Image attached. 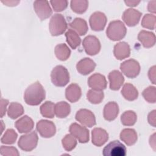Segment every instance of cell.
<instances>
[{"label": "cell", "instance_id": "obj_1", "mask_svg": "<svg viewBox=\"0 0 156 156\" xmlns=\"http://www.w3.org/2000/svg\"><path fill=\"white\" fill-rule=\"evenodd\" d=\"M45 90L38 81L30 85L24 93L25 102L27 105L32 106L39 105L45 99Z\"/></svg>", "mask_w": 156, "mask_h": 156}, {"label": "cell", "instance_id": "obj_2", "mask_svg": "<svg viewBox=\"0 0 156 156\" xmlns=\"http://www.w3.org/2000/svg\"><path fill=\"white\" fill-rule=\"evenodd\" d=\"M127 29L124 23L119 21H111L106 30L107 37L112 41H118L122 39L126 35Z\"/></svg>", "mask_w": 156, "mask_h": 156}, {"label": "cell", "instance_id": "obj_3", "mask_svg": "<svg viewBox=\"0 0 156 156\" xmlns=\"http://www.w3.org/2000/svg\"><path fill=\"white\" fill-rule=\"evenodd\" d=\"M52 83L56 87H65L69 81V74L67 69L62 65H57L51 73Z\"/></svg>", "mask_w": 156, "mask_h": 156}, {"label": "cell", "instance_id": "obj_4", "mask_svg": "<svg viewBox=\"0 0 156 156\" xmlns=\"http://www.w3.org/2000/svg\"><path fill=\"white\" fill-rule=\"evenodd\" d=\"M67 27V23L62 14L55 13L52 15L49 23V29L51 35L58 36L63 34Z\"/></svg>", "mask_w": 156, "mask_h": 156}, {"label": "cell", "instance_id": "obj_5", "mask_svg": "<svg viewBox=\"0 0 156 156\" xmlns=\"http://www.w3.org/2000/svg\"><path fill=\"white\" fill-rule=\"evenodd\" d=\"M38 141V135L35 131H33L30 133L21 135L18 140V145L21 150L30 152L36 147Z\"/></svg>", "mask_w": 156, "mask_h": 156}, {"label": "cell", "instance_id": "obj_6", "mask_svg": "<svg viewBox=\"0 0 156 156\" xmlns=\"http://www.w3.org/2000/svg\"><path fill=\"white\" fill-rule=\"evenodd\" d=\"M120 69L126 77L133 79L140 74V65L138 61L131 58L123 62L120 65Z\"/></svg>", "mask_w": 156, "mask_h": 156}, {"label": "cell", "instance_id": "obj_7", "mask_svg": "<svg viewBox=\"0 0 156 156\" xmlns=\"http://www.w3.org/2000/svg\"><path fill=\"white\" fill-rule=\"evenodd\" d=\"M102 154L104 156H125L126 147L118 140H114L104 147Z\"/></svg>", "mask_w": 156, "mask_h": 156}, {"label": "cell", "instance_id": "obj_8", "mask_svg": "<svg viewBox=\"0 0 156 156\" xmlns=\"http://www.w3.org/2000/svg\"><path fill=\"white\" fill-rule=\"evenodd\" d=\"M82 45L85 52L90 55L98 54L101 50V43L99 39L94 35H88L83 40Z\"/></svg>", "mask_w": 156, "mask_h": 156}, {"label": "cell", "instance_id": "obj_9", "mask_svg": "<svg viewBox=\"0 0 156 156\" xmlns=\"http://www.w3.org/2000/svg\"><path fill=\"white\" fill-rule=\"evenodd\" d=\"M36 129L40 135L43 138H51L56 133V127L54 123L46 119L39 121L37 124Z\"/></svg>", "mask_w": 156, "mask_h": 156}, {"label": "cell", "instance_id": "obj_10", "mask_svg": "<svg viewBox=\"0 0 156 156\" xmlns=\"http://www.w3.org/2000/svg\"><path fill=\"white\" fill-rule=\"evenodd\" d=\"M76 119L82 125L92 127L96 124V118L94 113L87 109H80L76 114Z\"/></svg>", "mask_w": 156, "mask_h": 156}, {"label": "cell", "instance_id": "obj_11", "mask_svg": "<svg viewBox=\"0 0 156 156\" xmlns=\"http://www.w3.org/2000/svg\"><path fill=\"white\" fill-rule=\"evenodd\" d=\"M69 132L72 135L76 138L81 143H85L89 141V130L76 122L73 123L69 126Z\"/></svg>", "mask_w": 156, "mask_h": 156}, {"label": "cell", "instance_id": "obj_12", "mask_svg": "<svg viewBox=\"0 0 156 156\" xmlns=\"http://www.w3.org/2000/svg\"><path fill=\"white\" fill-rule=\"evenodd\" d=\"M107 17L101 12H95L90 17L89 23L92 30L94 31L103 30L106 23Z\"/></svg>", "mask_w": 156, "mask_h": 156}, {"label": "cell", "instance_id": "obj_13", "mask_svg": "<svg viewBox=\"0 0 156 156\" xmlns=\"http://www.w3.org/2000/svg\"><path fill=\"white\" fill-rule=\"evenodd\" d=\"M34 9L38 17L41 21L48 18L52 13V9L47 1H34Z\"/></svg>", "mask_w": 156, "mask_h": 156}, {"label": "cell", "instance_id": "obj_14", "mask_svg": "<svg viewBox=\"0 0 156 156\" xmlns=\"http://www.w3.org/2000/svg\"><path fill=\"white\" fill-rule=\"evenodd\" d=\"M141 15L142 13L140 11L130 8L124 12L122 19L128 26L133 27L139 23Z\"/></svg>", "mask_w": 156, "mask_h": 156}, {"label": "cell", "instance_id": "obj_15", "mask_svg": "<svg viewBox=\"0 0 156 156\" xmlns=\"http://www.w3.org/2000/svg\"><path fill=\"white\" fill-rule=\"evenodd\" d=\"M107 80L105 76L99 73H95L89 77L88 85L94 90L102 91L107 87Z\"/></svg>", "mask_w": 156, "mask_h": 156}, {"label": "cell", "instance_id": "obj_16", "mask_svg": "<svg viewBox=\"0 0 156 156\" xmlns=\"http://www.w3.org/2000/svg\"><path fill=\"white\" fill-rule=\"evenodd\" d=\"M96 67L95 62L90 58H83L76 65L77 71L82 75L86 76L94 70Z\"/></svg>", "mask_w": 156, "mask_h": 156}, {"label": "cell", "instance_id": "obj_17", "mask_svg": "<svg viewBox=\"0 0 156 156\" xmlns=\"http://www.w3.org/2000/svg\"><path fill=\"white\" fill-rule=\"evenodd\" d=\"M92 143L98 147L104 145L108 140V134L102 128H94L91 132Z\"/></svg>", "mask_w": 156, "mask_h": 156}, {"label": "cell", "instance_id": "obj_18", "mask_svg": "<svg viewBox=\"0 0 156 156\" xmlns=\"http://www.w3.org/2000/svg\"><path fill=\"white\" fill-rule=\"evenodd\" d=\"M15 126L20 133H27L33 129L34 122L32 118L24 115L15 122Z\"/></svg>", "mask_w": 156, "mask_h": 156}, {"label": "cell", "instance_id": "obj_19", "mask_svg": "<svg viewBox=\"0 0 156 156\" xmlns=\"http://www.w3.org/2000/svg\"><path fill=\"white\" fill-rule=\"evenodd\" d=\"M113 54L115 57L119 60L129 57L130 55V48L129 44L124 41L118 43L114 46Z\"/></svg>", "mask_w": 156, "mask_h": 156}, {"label": "cell", "instance_id": "obj_20", "mask_svg": "<svg viewBox=\"0 0 156 156\" xmlns=\"http://www.w3.org/2000/svg\"><path fill=\"white\" fill-rule=\"evenodd\" d=\"M110 88L112 90H118L124 82V78L121 73L118 70H113L108 74Z\"/></svg>", "mask_w": 156, "mask_h": 156}, {"label": "cell", "instance_id": "obj_21", "mask_svg": "<svg viewBox=\"0 0 156 156\" xmlns=\"http://www.w3.org/2000/svg\"><path fill=\"white\" fill-rule=\"evenodd\" d=\"M119 113V107L116 102L112 101L108 102L104 108L103 115L105 120L113 121L116 118Z\"/></svg>", "mask_w": 156, "mask_h": 156}, {"label": "cell", "instance_id": "obj_22", "mask_svg": "<svg viewBox=\"0 0 156 156\" xmlns=\"http://www.w3.org/2000/svg\"><path fill=\"white\" fill-rule=\"evenodd\" d=\"M82 95L80 87L76 83H71L65 90L66 99L71 102L78 101Z\"/></svg>", "mask_w": 156, "mask_h": 156}, {"label": "cell", "instance_id": "obj_23", "mask_svg": "<svg viewBox=\"0 0 156 156\" xmlns=\"http://www.w3.org/2000/svg\"><path fill=\"white\" fill-rule=\"evenodd\" d=\"M138 40L146 48L153 47L155 44V35L153 32L143 30L138 35Z\"/></svg>", "mask_w": 156, "mask_h": 156}, {"label": "cell", "instance_id": "obj_24", "mask_svg": "<svg viewBox=\"0 0 156 156\" xmlns=\"http://www.w3.org/2000/svg\"><path fill=\"white\" fill-rule=\"evenodd\" d=\"M120 139L127 146H132L137 141L138 135L136 131L133 129H123L119 135Z\"/></svg>", "mask_w": 156, "mask_h": 156}, {"label": "cell", "instance_id": "obj_25", "mask_svg": "<svg viewBox=\"0 0 156 156\" xmlns=\"http://www.w3.org/2000/svg\"><path fill=\"white\" fill-rule=\"evenodd\" d=\"M121 94L126 100L133 101L137 99L138 96V91L132 84L126 83L121 90Z\"/></svg>", "mask_w": 156, "mask_h": 156}, {"label": "cell", "instance_id": "obj_26", "mask_svg": "<svg viewBox=\"0 0 156 156\" xmlns=\"http://www.w3.org/2000/svg\"><path fill=\"white\" fill-rule=\"evenodd\" d=\"M71 112L70 105L65 101H60L55 104L54 113L58 118L67 117Z\"/></svg>", "mask_w": 156, "mask_h": 156}, {"label": "cell", "instance_id": "obj_27", "mask_svg": "<svg viewBox=\"0 0 156 156\" xmlns=\"http://www.w3.org/2000/svg\"><path fill=\"white\" fill-rule=\"evenodd\" d=\"M69 26L76 30L80 35H85L88 30L86 21L80 18H76L71 23H69Z\"/></svg>", "mask_w": 156, "mask_h": 156}, {"label": "cell", "instance_id": "obj_28", "mask_svg": "<svg viewBox=\"0 0 156 156\" xmlns=\"http://www.w3.org/2000/svg\"><path fill=\"white\" fill-rule=\"evenodd\" d=\"M54 53L56 57L61 60L65 61L68 59L71 55V50L65 43H60L55 47Z\"/></svg>", "mask_w": 156, "mask_h": 156}, {"label": "cell", "instance_id": "obj_29", "mask_svg": "<svg viewBox=\"0 0 156 156\" xmlns=\"http://www.w3.org/2000/svg\"><path fill=\"white\" fill-rule=\"evenodd\" d=\"M24 110L23 105L18 102H11L7 110V115L11 119H15L24 113Z\"/></svg>", "mask_w": 156, "mask_h": 156}, {"label": "cell", "instance_id": "obj_30", "mask_svg": "<svg viewBox=\"0 0 156 156\" xmlns=\"http://www.w3.org/2000/svg\"><path fill=\"white\" fill-rule=\"evenodd\" d=\"M65 37L66 38V42L72 49H75L80 45L81 42L80 38L74 30L71 29H68L65 33Z\"/></svg>", "mask_w": 156, "mask_h": 156}, {"label": "cell", "instance_id": "obj_31", "mask_svg": "<svg viewBox=\"0 0 156 156\" xmlns=\"http://www.w3.org/2000/svg\"><path fill=\"white\" fill-rule=\"evenodd\" d=\"M136 114L132 110L126 111L121 116V122L122 125L126 126H133L136 122Z\"/></svg>", "mask_w": 156, "mask_h": 156}, {"label": "cell", "instance_id": "obj_32", "mask_svg": "<svg viewBox=\"0 0 156 156\" xmlns=\"http://www.w3.org/2000/svg\"><path fill=\"white\" fill-rule=\"evenodd\" d=\"M88 7V1L87 0H73L71 1L72 10L78 14H82L86 12Z\"/></svg>", "mask_w": 156, "mask_h": 156}, {"label": "cell", "instance_id": "obj_33", "mask_svg": "<svg viewBox=\"0 0 156 156\" xmlns=\"http://www.w3.org/2000/svg\"><path fill=\"white\" fill-rule=\"evenodd\" d=\"M104 94L102 91L89 90L87 93L88 101L93 104H98L104 99Z\"/></svg>", "mask_w": 156, "mask_h": 156}, {"label": "cell", "instance_id": "obj_34", "mask_svg": "<svg viewBox=\"0 0 156 156\" xmlns=\"http://www.w3.org/2000/svg\"><path fill=\"white\" fill-rule=\"evenodd\" d=\"M54 106L51 101H46L40 106V113L45 118H52L54 117Z\"/></svg>", "mask_w": 156, "mask_h": 156}, {"label": "cell", "instance_id": "obj_35", "mask_svg": "<svg viewBox=\"0 0 156 156\" xmlns=\"http://www.w3.org/2000/svg\"><path fill=\"white\" fill-rule=\"evenodd\" d=\"M18 134L12 129H7L1 138V142L2 144H12L15 143L17 139Z\"/></svg>", "mask_w": 156, "mask_h": 156}, {"label": "cell", "instance_id": "obj_36", "mask_svg": "<svg viewBox=\"0 0 156 156\" xmlns=\"http://www.w3.org/2000/svg\"><path fill=\"white\" fill-rule=\"evenodd\" d=\"M62 143L63 148L66 151H71L76 146L77 141L73 135L67 134L62 139Z\"/></svg>", "mask_w": 156, "mask_h": 156}, {"label": "cell", "instance_id": "obj_37", "mask_svg": "<svg viewBox=\"0 0 156 156\" xmlns=\"http://www.w3.org/2000/svg\"><path fill=\"white\" fill-rule=\"evenodd\" d=\"M142 95L144 99L149 103H155L156 102V89L154 86H149L143 90Z\"/></svg>", "mask_w": 156, "mask_h": 156}, {"label": "cell", "instance_id": "obj_38", "mask_svg": "<svg viewBox=\"0 0 156 156\" xmlns=\"http://www.w3.org/2000/svg\"><path fill=\"white\" fill-rule=\"evenodd\" d=\"M141 26L144 28L154 30L155 27V16L151 14L144 15L141 21Z\"/></svg>", "mask_w": 156, "mask_h": 156}, {"label": "cell", "instance_id": "obj_39", "mask_svg": "<svg viewBox=\"0 0 156 156\" xmlns=\"http://www.w3.org/2000/svg\"><path fill=\"white\" fill-rule=\"evenodd\" d=\"M0 154L1 155H12V156H19L20 153L18 152L16 148L13 146H1Z\"/></svg>", "mask_w": 156, "mask_h": 156}, {"label": "cell", "instance_id": "obj_40", "mask_svg": "<svg viewBox=\"0 0 156 156\" xmlns=\"http://www.w3.org/2000/svg\"><path fill=\"white\" fill-rule=\"evenodd\" d=\"M53 9L55 12H62L66 9L68 6L67 1H50Z\"/></svg>", "mask_w": 156, "mask_h": 156}, {"label": "cell", "instance_id": "obj_41", "mask_svg": "<svg viewBox=\"0 0 156 156\" xmlns=\"http://www.w3.org/2000/svg\"><path fill=\"white\" fill-rule=\"evenodd\" d=\"M9 104V101L1 98V118H2L6 112V107Z\"/></svg>", "mask_w": 156, "mask_h": 156}, {"label": "cell", "instance_id": "obj_42", "mask_svg": "<svg viewBox=\"0 0 156 156\" xmlns=\"http://www.w3.org/2000/svg\"><path fill=\"white\" fill-rule=\"evenodd\" d=\"M155 110L151 112L147 116V120L150 125L153 127H155Z\"/></svg>", "mask_w": 156, "mask_h": 156}, {"label": "cell", "instance_id": "obj_43", "mask_svg": "<svg viewBox=\"0 0 156 156\" xmlns=\"http://www.w3.org/2000/svg\"><path fill=\"white\" fill-rule=\"evenodd\" d=\"M148 77L153 84H155V66H152L148 71Z\"/></svg>", "mask_w": 156, "mask_h": 156}, {"label": "cell", "instance_id": "obj_44", "mask_svg": "<svg viewBox=\"0 0 156 156\" xmlns=\"http://www.w3.org/2000/svg\"><path fill=\"white\" fill-rule=\"evenodd\" d=\"M155 4H156V1H150L148 4L147 6V10L149 12L155 13Z\"/></svg>", "mask_w": 156, "mask_h": 156}, {"label": "cell", "instance_id": "obj_45", "mask_svg": "<svg viewBox=\"0 0 156 156\" xmlns=\"http://www.w3.org/2000/svg\"><path fill=\"white\" fill-rule=\"evenodd\" d=\"M124 2L128 6L135 7V6H136L140 2V1H124Z\"/></svg>", "mask_w": 156, "mask_h": 156}, {"label": "cell", "instance_id": "obj_46", "mask_svg": "<svg viewBox=\"0 0 156 156\" xmlns=\"http://www.w3.org/2000/svg\"><path fill=\"white\" fill-rule=\"evenodd\" d=\"M155 133H154L149 138V144L151 146H152L154 151H155Z\"/></svg>", "mask_w": 156, "mask_h": 156}, {"label": "cell", "instance_id": "obj_47", "mask_svg": "<svg viewBox=\"0 0 156 156\" xmlns=\"http://www.w3.org/2000/svg\"><path fill=\"white\" fill-rule=\"evenodd\" d=\"M20 1H2V3L5 4L8 6H15Z\"/></svg>", "mask_w": 156, "mask_h": 156}]
</instances>
